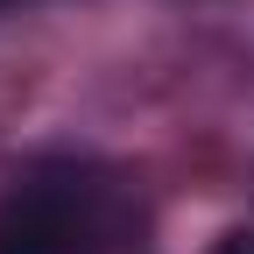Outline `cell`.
<instances>
[{
  "mask_svg": "<svg viewBox=\"0 0 254 254\" xmlns=\"http://www.w3.org/2000/svg\"><path fill=\"white\" fill-rule=\"evenodd\" d=\"M106 190L85 177H28L0 205V254H106L113 240Z\"/></svg>",
  "mask_w": 254,
  "mask_h": 254,
  "instance_id": "cell-1",
  "label": "cell"
},
{
  "mask_svg": "<svg viewBox=\"0 0 254 254\" xmlns=\"http://www.w3.org/2000/svg\"><path fill=\"white\" fill-rule=\"evenodd\" d=\"M212 254H254V233H226V240H219Z\"/></svg>",
  "mask_w": 254,
  "mask_h": 254,
  "instance_id": "cell-2",
  "label": "cell"
}]
</instances>
